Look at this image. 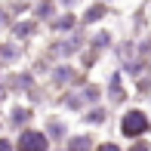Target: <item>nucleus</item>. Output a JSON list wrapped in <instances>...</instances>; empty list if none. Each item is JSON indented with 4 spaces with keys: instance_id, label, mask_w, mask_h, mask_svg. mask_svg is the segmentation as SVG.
Masks as SVG:
<instances>
[{
    "instance_id": "5",
    "label": "nucleus",
    "mask_w": 151,
    "mask_h": 151,
    "mask_svg": "<svg viewBox=\"0 0 151 151\" xmlns=\"http://www.w3.org/2000/svg\"><path fill=\"white\" fill-rule=\"evenodd\" d=\"M96 151H120V148H117V145H111V142H108V145H99Z\"/></svg>"
},
{
    "instance_id": "3",
    "label": "nucleus",
    "mask_w": 151,
    "mask_h": 151,
    "mask_svg": "<svg viewBox=\"0 0 151 151\" xmlns=\"http://www.w3.org/2000/svg\"><path fill=\"white\" fill-rule=\"evenodd\" d=\"M96 19H102V6H93V9L86 12V22H96Z\"/></svg>"
},
{
    "instance_id": "2",
    "label": "nucleus",
    "mask_w": 151,
    "mask_h": 151,
    "mask_svg": "<svg viewBox=\"0 0 151 151\" xmlns=\"http://www.w3.org/2000/svg\"><path fill=\"white\" fill-rule=\"evenodd\" d=\"M19 151H46L43 133H22V139H19Z\"/></svg>"
},
{
    "instance_id": "6",
    "label": "nucleus",
    "mask_w": 151,
    "mask_h": 151,
    "mask_svg": "<svg viewBox=\"0 0 151 151\" xmlns=\"http://www.w3.org/2000/svg\"><path fill=\"white\" fill-rule=\"evenodd\" d=\"M0 151H9V145H6V142H3V139H0Z\"/></svg>"
},
{
    "instance_id": "4",
    "label": "nucleus",
    "mask_w": 151,
    "mask_h": 151,
    "mask_svg": "<svg viewBox=\"0 0 151 151\" xmlns=\"http://www.w3.org/2000/svg\"><path fill=\"white\" fill-rule=\"evenodd\" d=\"M16 34H19V37H25V34H31V25H19V28H16Z\"/></svg>"
},
{
    "instance_id": "7",
    "label": "nucleus",
    "mask_w": 151,
    "mask_h": 151,
    "mask_svg": "<svg viewBox=\"0 0 151 151\" xmlns=\"http://www.w3.org/2000/svg\"><path fill=\"white\" fill-rule=\"evenodd\" d=\"M133 151H145V145H136V148H133Z\"/></svg>"
},
{
    "instance_id": "1",
    "label": "nucleus",
    "mask_w": 151,
    "mask_h": 151,
    "mask_svg": "<svg viewBox=\"0 0 151 151\" xmlns=\"http://www.w3.org/2000/svg\"><path fill=\"white\" fill-rule=\"evenodd\" d=\"M120 129H123V136H142V133L148 129V117H145L142 111H129L127 117H123Z\"/></svg>"
}]
</instances>
